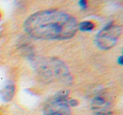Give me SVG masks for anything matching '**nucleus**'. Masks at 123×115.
I'll return each mask as SVG.
<instances>
[{
    "instance_id": "obj_1",
    "label": "nucleus",
    "mask_w": 123,
    "mask_h": 115,
    "mask_svg": "<svg viewBox=\"0 0 123 115\" xmlns=\"http://www.w3.org/2000/svg\"><path fill=\"white\" fill-rule=\"evenodd\" d=\"M24 30L36 39L67 40L76 34L78 22L67 13L48 9L30 15L24 23Z\"/></svg>"
},
{
    "instance_id": "obj_2",
    "label": "nucleus",
    "mask_w": 123,
    "mask_h": 115,
    "mask_svg": "<svg viewBox=\"0 0 123 115\" xmlns=\"http://www.w3.org/2000/svg\"><path fill=\"white\" fill-rule=\"evenodd\" d=\"M39 73L44 79L51 81L58 79L62 82H71V75L68 67L57 59H49L39 64Z\"/></svg>"
},
{
    "instance_id": "obj_3",
    "label": "nucleus",
    "mask_w": 123,
    "mask_h": 115,
    "mask_svg": "<svg viewBox=\"0 0 123 115\" xmlns=\"http://www.w3.org/2000/svg\"><path fill=\"white\" fill-rule=\"evenodd\" d=\"M122 32L121 26L111 22L107 24L95 36L96 46L101 50H109L117 43Z\"/></svg>"
},
{
    "instance_id": "obj_4",
    "label": "nucleus",
    "mask_w": 123,
    "mask_h": 115,
    "mask_svg": "<svg viewBox=\"0 0 123 115\" xmlns=\"http://www.w3.org/2000/svg\"><path fill=\"white\" fill-rule=\"evenodd\" d=\"M68 95V91H62L53 96L45 106L43 115H71Z\"/></svg>"
},
{
    "instance_id": "obj_5",
    "label": "nucleus",
    "mask_w": 123,
    "mask_h": 115,
    "mask_svg": "<svg viewBox=\"0 0 123 115\" xmlns=\"http://www.w3.org/2000/svg\"><path fill=\"white\" fill-rule=\"evenodd\" d=\"M91 109L94 115H114L112 104L104 95H97L93 98Z\"/></svg>"
},
{
    "instance_id": "obj_6",
    "label": "nucleus",
    "mask_w": 123,
    "mask_h": 115,
    "mask_svg": "<svg viewBox=\"0 0 123 115\" xmlns=\"http://www.w3.org/2000/svg\"><path fill=\"white\" fill-rule=\"evenodd\" d=\"M14 94H15V86L14 84L7 85L0 91V96H1L3 101L5 102L10 101L14 98Z\"/></svg>"
},
{
    "instance_id": "obj_7",
    "label": "nucleus",
    "mask_w": 123,
    "mask_h": 115,
    "mask_svg": "<svg viewBox=\"0 0 123 115\" xmlns=\"http://www.w3.org/2000/svg\"><path fill=\"white\" fill-rule=\"evenodd\" d=\"M94 28V24L92 21H83L78 24V30L82 31H90Z\"/></svg>"
},
{
    "instance_id": "obj_8",
    "label": "nucleus",
    "mask_w": 123,
    "mask_h": 115,
    "mask_svg": "<svg viewBox=\"0 0 123 115\" xmlns=\"http://www.w3.org/2000/svg\"><path fill=\"white\" fill-rule=\"evenodd\" d=\"M79 102L76 99H74V98H71V99H68V105L69 107H76L78 106Z\"/></svg>"
},
{
    "instance_id": "obj_9",
    "label": "nucleus",
    "mask_w": 123,
    "mask_h": 115,
    "mask_svg": "<svg viewBox=\"0 0 123 115\" xmlns=\"http://www.w3.org/2000/svg\"><path fill=\"white\" fill-rule=\"evenodd\" d=\"M79 4L82 9H85L87 8V0H79Z\"/></svg>"
},
{
    "instance_id": "obj_10",
    "label": "nucleus",
    "mask_w": 123,
    "mask_h": 115,
    "mask_svg": "<svg viewBox=\"0 0 123 115\" xmlns=\"http://www.w3.org/2000/svg\"><path fill=\"white\" fill-rule=\"evenodd\" d=\"M117 62H118V64H119L120 65H122V64H123V57L122 56H120L119 58H118Z\"/></svg>"
},
{
    "instance_id": "obj_11",
    "label": "nucleus",
    "mask_w": 123,
    "mask_h": 115,
    "mask_svg": "<svg viewBox=\"0 0 123 115\" xmlns=\"http://www.w3.org/2000/svg\"><path fill=\"white\" fill-rule=\"evenodd\" d=\"M0 20H1V14H0Z\"/></svg>"
}]
</instances>
